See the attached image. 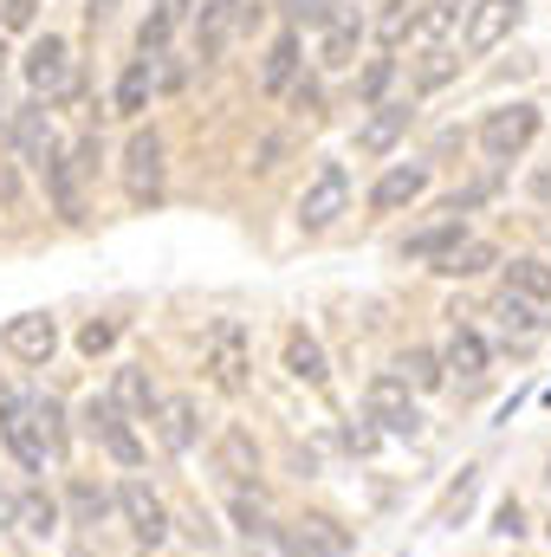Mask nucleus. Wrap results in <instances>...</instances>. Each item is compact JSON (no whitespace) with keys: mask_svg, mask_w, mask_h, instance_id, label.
Here are the masks:
<instances>
[{"mask_svg":"<svg viewBox=\"0 0 551 557\" xmlns=\"http://www.w3.org/2000/svg\"><path fill=\"white\" fill-rule=\"evenodd\" d=\"M0 344H7V357H13V363L46 370V363H52V350H59V318H52V311H20V318L0 331Z\"/></svg>","mask_w":551,"mask_h":557,"instance_id":"10","label":"nucleus"},{"mask_svg":"<svg viewBox=\"0 0 551 557\" xmlns=\"http://www.w3.org/2000/svg\"><path fill=\"white\" fill-rule=\"evenodd\" d=\"M111 403H118L124 416H143V421H149L162 396H156V383H149V370H143V363H124V370L111 376Z\"/></svg>","mask_w":551,"mask_h":557,"instance_id":"27","label":"nucleus"},{"mask_svg":"<svg viewBox=\"0 0 551 557\" xmlns=\"http://www.w3.org/2000/svg\"><path fill=\"white\" fill-rule=\"evenodd\" d=\"M500 532H513V539L526 532V512H519V499H506V506H500Z\"/></svg>","mask_w":551,"mask_h":557,"instance_id":"45","label":"nucleus"},{"mask_svg":"<svg viewBox=\"0 0 551 557\" xmlns=\"http://www.w3.org/2000/svg\"><path fill=\"white\" fill-rule=\"evenodd\" d=\"M474 493H480V473H461V486L441 499V525H454V519H467L474 512Z\"/></svg>","mask_w":551,"mask_h":557,"instance_id":"40","label":"nucleus"},{"mask_svg":"<svg viewBox=\"0 0 551 557\" xmlns=\"http://www.w3.org/2000/svg\"><path fill=\"white\" fill-rule=\"evenodd\" d=\"M65 512H72V525H98V519L111 512V493H105L98 480H72V493H65Z\"/></svg>","mask_w":551,"mask_h":557,"instance_id":"34","label":"nucleus"},{"mask_svg":"<svg viewBox=\"0 0 551 557\" xmlns=\"http://www.w3.org/2000/svg\"><path fill=\"white\" fill-rule=\"evenodd\" d=\"M421 195H428V162H390L370 182V214H403Z\"/></svg>","mask_w":551,"mask_h":557,"instance_id":"15","label":"nucleus"},{"mask_svg":"<svg viewBox=\"0 0 551 557\" xmlns=\"http://www.w3.org/2000/svg\"><path fill=\"white\" fill-rule=\"evenodd\" d=\"M188 26H195V65H215L228 52V39L241 33V0H201L188 13Z\"/></svg>","mask_w":551,"mask_h":557,"instance_id":"13","label":"nucleus"},{"mask_svg":"<svg viewBox=\"0 0 551 557\" xmlns=\"http://www.w3.org/2000/svg\"><path fill=\"white\" fill-rule=\"evenodd\" d=\"M215 467L228 473V480H254L260 473V441L247 434V428H221V441H215Z\"/></svg>","mask_w":551,"mask_h":557,"instance_id":"24","label":"nucleus"},{"mask_svg":"<svg viewBox=\"0 0 551 557\" xmlns=\"http://www.w3.org/2000/svg\"><path fill=\"white\" fill-rule=\"evenodd\" d=\"M111 7H118V0H85V26H105V20H111Z\"/></svg>","mask_w":551,"mask_h":557,"instance_id":"47","label":"nucleus"},{"mask_svg":"<svg viewBox=\"0 0 551 557\" xmlns=\"http://www.w3.org/2000/svg\"><path fill=\"white\" fill-rule=\"evenodd\" d=\"M111 344H118V318H91V324L78 331V350H85V357H105Z\"/></svg>","mask_w":551,"mask_h":557,"instance_id":"41","label":"nucleus"},{"mask_svg":"<svg viewBox=\"0 0 551 557\" xmlns=\"http://www.w3.org/2000/svg\"><path fill=\"white\" fill-rule=\"evenodd\" d=\"M0 72H7V39H0Z\"/></svg>","mask_w":551,"mask_h":557,"instance_id":"52","label":"nucleus"},{"mask_svg":"<svg viewBox=\"0 0 551 557\" xmlns=\"http://www.w3.org/2000/svg\"><path fill=\"white\" fill-rule=\"evenodd\" d=\"M162 175H169V143H162V131H131V143H124V195L137 208H149L162 195Z\"/></svg>","mask_w":551,"mask_h":557,"instance_id":"6","label":"nucleus"},{"mask_svg":"<svg viewBox=\"0 0 551 557\" xmlns=\"http://www.w3.org/2000/svg\"><path fill=\"white\" fill-rule=\"evenodd\" d=\"M305 72V59H298V33L285 26L273 46H267V59H260V91H273V98H285V85Z\"/></svg>","mask_w":551,"mask_h":557,"instance_id":"25","label":"nucleus"},{"mask_svg":"<svg viewBox=\"0 0 551 557\" xmlns=\"http://www.w3.org/2000/svg\"><path fill=\"white\" fill-rule=\"evenodd\" d=\"M85 428L105 441V454L118 460V467H143V441H137V428H131V416L111 403V396H91L85 403Z\"/></svg>","mask_w":551,"mask_h":557,"instance_id":"11","label":"nucleus"},{"mask_svg":"<svg viewBox=\"0 0 551 557\" xmlns=\"http://www.w3.org/2000/svg\"><path fill=\"white\" fill-rule=\"evenodd\" d=\"M448 7H461V0H448Z\"/></svg>","mask_w":551,"mask_h":557,"instance_id":"53","label":"nucleus"},{"mask_svg":"<svg viewBox=\"0 0 551 557\" xmlns=\"http://www.w3.org/2000/svg\"><path fill=\"white\" fill-rule=\"evenodd\" d=\"M7 143H13V156L26 162V169H39L52 149H59V137H52V104H39V98H26L13 117H7Z\"/></svg>","mask_w":551,"mask_h":557,"instance_id":"12","label":"nucleus"},{"mask_svg":"<svg viewBox=\"0 0 551 557\" xmlns=\"http://www.w3.org/2000/svg\"><path fill=\"white\" fill-rule=\"evenodd\" d=\"M285 370H292V376H298L305 389H325V383H331L325 344H318V337H311L305 324H292V331H285Z\"/></svg>","mask_w":551,"mask_h":557,"instance_id":"21","label":"nucleus"},{"mask_svg":"<svg viewBox=\"0 0 551 557\" xmlns=\"http://www.w3.org/2000/svg\"><path fill=\"white\" fill-rule=\"evenodd\" d=\"M461 240H467V214H448V221H434V227L409 234L396 253H403V260H428V267H434V260H441V253H454Z\"/></svg>","mask_w":551,"mask_h":557,"instance_id":"23","label":"nucleus"},{"mask_svg":"<svg viewBox=\"0 0 551 557\" xmlns=\"http://www.w3.org/2000/svg\"><path fill=\"white\" fill-rule=\"evenodd\" d=\"M111 506L124 512V525L137 532V539L149 545V552H156V545L169 539V506H162V493H156L149 480H137V473H131V480H124V486L111 493Z\"/></svg>","mask_w":551,"mask_h":557,"instance_id":"9","label":"nucleus"},{"mask_svg":"<svg viewBox=\"0 0 551 557\" xmlns=\"http://www.w3.org/2000/svg\"><path fill=\"white\" fill-rule=\"evenodd\" d=\"M285 104H292L298 117H318V104H325V91H318V78H311V72H298V78L285 85Z\"/></svg>","mask_w":551,"mask_h":557,"instance_id":"39","label":"nucleus"},{"mask_svg":"<svg viewBox=\"0 0 551 557\" xmlns=\"http://www.w3.org/2000/svg\"><path fill=\"white\" fill-rule=\"evenodd\" d=\"M409 124H415L409 98H383V104H370V117L357 124V156H390L396 143L409 137Z\"/></svg>","mask_w":551,"mask_h":557,"instance_id":"14","label":"nucleus"},{"mask_svg":"<svg viewBox=\"0 0 551 557\" xmlns=\"http://www.w3.org/2000/svg\"><path fill=\"white\" fill-rule=\"evenodd\" d=\"M20 72H26V85H33V98H39V104H78V98H85V78H78L72 46H65L59 33H39V39L26 46Z\"/></svg>","mask_w":551,"mask_h":557,"instance_id":"1","label":"nucleus"},{"mask_svg":"<svg viewBox=\"0 0 551 557\" xmlns=\"http://www.w3.org/2000/svg\"><path fill=\"white\" fill-rule=\"evenodd\" d=\"M364 39H370L364 7H357V0H338V7L325 13V26H318V72H351L357 52H364Z\"/></svg>","mask_w":551,"mask_h":557,"instance_id":"5","label":"nucleus"},{"mask_svg":"<svg viewBox=\"0 0 551 557\" xmlns=\"http://www.w3.org/2000/svg\"><path fill=\"white\" fill-rule=\"evenodd\" d=\"M377 441H383V434H377V421H370V416L344 421V447H351V454H377Z\"/></svg>","mask_w":551,"mask_h":557,"instance_id":"43","label":"nucleus"},{"mask_svg":"<svg viewBox=\"0 0 551 557\" xmlns=\"http://www.w3.org/2000/svg\"><path fill=\"white\" fill-rule=\"evenodd\" d=\"M415 13H421V0H383V13L370 20V39H377L383 52H396V46L415 33Z\"/></svg>","mask_w":551,"mask_h":557,"instance_id":"31","label":"nucleus"},{"mask_svg":"<svg viewBox=\"0 0 551 557\" xmlns=\"http://www.w3.org/2000/svg\"><path fill=\"white\" fill-rule=\"evenodd\" d=\"M396 72H403V65H396V52L370 59V65H364V78H357V98H364V104H383V91L396 85Z\"/></svg>","mask_w":551,"mask_h":557,"instance_id":"36","label":"nucleus"},{"mask_svg":"<svg viewBox=\"0 0 551 557\" xmlns=\"http://www.w3.org/2000/svg\"><path fill=\"white\" fill-rule=\"evenodd\" d=\"M39 20V0H0V33H26Z\"/></svg>","mask_w":551,"mask_h":557,"instance_id":"42","label":"nucleus"},{"mask_svg":"<svg viewBox=\"0 0 551 557\" xmlns=\"http://www.w3.org/2000/svg\"><path fill=\"white\" fill-rule=\"evenodd\" d=\"M351 208V175H344V162H318L311 169V182H305V195H298V234H325V227H338V214Z\"/></svg>","mask_w":551,"mask_h":557,"instance_id":"4","label":"nucleus"},{"mask_svg":"<svg viewBox=\"0 0 551 557\" xmlns=\"http://www.w3.org/2000/svg\"><path fill=\"white\" fill-rule=\"evenodd\" d=\"M149 421H156L162 454H188V447L201 441V409H195V396H162Z\"/></svg>","mask_w":551,"mask_h":557,"instance_id":"17","label":"nucleus"},{"mask_svg":"<svg viewBox=\"0 0 551 557\" xmlns=\"http://www.w3.org/2000/svg\"><path fill=\"white\" fill-rule=\"evenodd\" d=\"M526 20V0H474L467 7V26H461V52L467 59H487L493 46H506Z\"/></svg>","mask_w":551,"mask_h":557,"instance_id":"7","label":"nucleus"},{"mask_svg":"<svg viewBox=\"0 0 551 557\" xmlns=\"http://www.w3.org/2000/svg\"><path fill=\"white\" fill-rule=\"evenodd\" d=\"M33 428H39V441H46V460H59L65 454V409L46 396V403H33Z\"/></svg>","mask_w":551,"mask_h":557,"instance_id":"35","label":"nucleus"},{"mask_svg":"<svg viewBox=\"0 0 551 557\" xmlns=\"http://www.w3.org/2000/svg\"><path fill=\"white\" fill-rule=\"evenodd\" d=\"M20 403H26V396H20V389H13V383L0 376V416H7V409H20Z\"/></svg>","mask_w":551,"mask_h":557,"instance_id":"49","label":"nucleus"},{"mask_svg":"<svg viewBox=\"0 0 551 557\" xmlns=\"http://www.w3.org/2000/svg\"><path fill=\"white\" fill-rule=\"evenodd\" d=\"M279 156H285V143L267 137V143H260V162H254V169H279Z\"/></svg>","mask_w":551,"mask_h":557,"instance_id":"48","label":"nucleus"},{"mask_svg":"<svg viewBox=\"0 0 551 557\" xmlns=\"http://www.w3.org/2000/svg\"><path fill=\"white\" fill-rule=\"evenodd\" d=\"M13 525H20V532H33V539L59 532V499H52L46 486H26V493L13 499Z\"/></svg>","mask_w":551,"mask_h":557,"instance_id":"30","label":"nucleus"},{"mask_svg":"<svg viewBox=\"0 0 551 557\" xmlns=\"http://www.w3.org/2000/svg\"><path fill=\"white\" fill-rule=\"evenodd\" d=\"M364 416L377 421V434H421V409H415L409 383H403L396 370L370 376V389H364Z\"/></svg>","mask_w":551,"mask_h":557,"instance_id":"8","label":"nucleus"},{"mask_svg":"<svg viewBox=\"0 0 551 557\" xmlns=\"http://www.w3.org/2000/svg\"><path fill=\"white\" fill-rule=\"evenodd\" d=\"M344 552H351V532H344L338 519L311 512V519L292 525V557H344Z\"/></svg>","mask_w":551,"mask_h":557,"instance_id":"22","label":"nucleus"},{"mask_svg":"<svg viewBox=\"0 0 551 557\" xmlns=\"http://www.w3.org/2000/svg\"><path fill=\"white\" fill-rule=\"evenodd\" d=\"M396 376H403L409 389H441V383H448V370H441V357H434L428 344H409V350L396 357Z\"/></svg>","mask_w":551,"mask_h":557,"instance_id":"33","label":"nucleus"},{"mask_svg":"<svg viewBox=\"0 0 551 557\" xmlns=\"http://www.w3.org/2000/svg\"><path fill=\"white\" fill-rule=\"evenodd\" d=\"M331 7H338V0H279V13H285V26H292V33H298V26H311V33H318Z\"/></svg>","mask_w":551,"mask_h":557,"instance_id":"38","label":"nucleus"},{"mask_svg":"<svg viewBox=\"0 0 551 557\" xmlns=\"http://www.w3.org/2000/svg\"><path fill=\"white\" fill-rule=\"evenodd\" d=\"M0 441H7V454H13L26 473H46V441H39V428H33V403H20V409L0 416Z\"/></svg>","mask_w":551,"mask_h":557,"instance_id":"20","label":"nucleus"},{"mask_svg":"<svg viewBox=\"0 0 551 557\" xmlns=\"http://www.w3.org/2000/svg\"><path fill=\"white\" fill-rule=\"evenodd\" d=\"M188 13H195V0H156V7H149V20L137 26V59H162V52H169V39L188 26Z\"/></svg>","mask_w":551,"mask_h":557,"instance_id":"19","label":"nucleus"},{"mask_svg":"<svg viewBox=\"0 0 551 557\" xmlns=\"http://www.w3.org/2000/svg\"><path fill=\"white\" fill-rule=\"evenodd\" d=\"M201 370H208V383L221 396H241L254 383V331L241 318H215V331L201 344Z\"/></svg>","mask_w":551,"mask_h":557,"instance_id":"2","label":"nucleus"},{"mask_svg":"<svg viewBox=\"0 0 551 557\" xmlns=\"http://www.w3.org/2000/svg\"><path fill=\"white\" fill-rule=\"evenodd\" d=\"M487 363H493L487 337H480L474 324H461V318H454V337H448V350H441V370H448L461 389H474V383H487Z\"/></svg>","mask_w":551,"mask_h":557,"instance_id":"16","label":"nucleus"},{"mask_svg":"<svg viewBox=\"0 0 551 557\" xmlns=\"http://www.w3.org/2000/svg\"><path fill=\"white\" fill-rule=\"evenodd\" d=\"M149 98H156V59H131V65L118 72V98H111V104H118V117H137Z\"/></svg>","mask_w":551,"mask_h":557,"instance_id":"29","label":"nucleus"},{"mask_svg":"<svg viewBox=\"0 0 551 557\" xmlns=\"http://www.w3.org/2000/svg\"><path fill=\"white\" fill-rule=\"evenodd\" d=\"M7 519H13V499H7V493H0V525H7Z\"/></svg>","mask_w":551,"mask_h":557,"instance_id":"50","label":"nucleus"},{"mask_svg":"<svg viewBox=\"0 0 551 557\" xmlns=\"http://www.w3.org/2000/svg\"><path fill=\"white\" fill-rule=\"evenodd\" d=\"M506 292L513 298H532V305H551V260H539V253L513 260L506 267Z\"/></svg>","mask_w":551,"mask_h":557,"instance_id":"32","label":"nucleus"},{"mask_svg":"<svg viewBox=\"0 0 551 557\" xmlns=\"http://www.w3.org/2000/svg\"><path fill=\"white\" fill-rule=\"evenodd\" d=\"M188 539H195V545H215V525H208V512H188Z\"/></svg>","mask_w":551,"mask_h":557,"instance_id":"46","label":"nucleus"},{"mask_svg":"<svg viewBox=\"0 0 551 557\" xmlns=\"http://www.w3.org/2000/svg\"><path fill=\"white\" fill-rule=\"evenodd\" d=\"M493 318H500V337L513 344V350H532V344H546V305H532V298H513V292H500V305H493Z\"/></svg>","mask_w":551,"mask_h":557,"instance_id":"18","label":"nucleus"},{"mask_svg":"<svg viewBox=\"0 0 551 557\" xmlns=\"http://www.w3.org/2000/svg\"><path fill=\"white\" fill-rule=\"evenodd\" d=\"M234 525H241L247 539H273V525H267V499L241 486V493H234Z\"/></svg>","mask_w":551,"mask_h":557,"instance_id":"37","label":"nucleus"},{"mask_svg":"<svg viewBox=\"0 0 551 557\" xmlns=\"http://www.w3.org/2000/svg\"><path fill=\"white\" fill-rule=\"evenodd\" d=\"M461 65H467V52L441 39V46H421V59H415L409 78H415V91H441V85H454V78H461Z\"/></svg>","mask_w":551,"mask_h":557,"instance_id":"26","label":"nucleus"},{"mask_svg":"<svg viewBox=\"0 0 551 557\" xmlns=\"http://www.w3.org/2000/svg\"><path fill=\"white\" fill-rule=\"evenodd\" d=\"M487 267H500V247H493V240H474V234H467L454 253H441V260H434V273H441V278H480Z\"/></svg>","mask_w":551,"mask_h":557,"instance_id":"28","label":"nucleus"},{"mask_svg":"<svg viewBox=\"0 0 551 557\" xmlns=\"http://www.w3.org/2000/svg\"><path fill=\"white\" fill-rule=\"evenodd\" d=\"M72 557H98V552H91V545H78V552H72Z\"/></svg>","mask_w":551,"mask_h":557,"instance_id":"51","label":"nucleus"},{"mask_svg":"<svg viewBox=\"0 0 551 557\" xmlns=\"http://www.w3.org/2000/svg\"><path fill=\"white\" fill-rule=\"evenodd\" d=\"M0 124H7V117H0Z\"/></svg>","mask_w":551,"mask_h":557,"instance_id":"54","label":"nucleus"},{"mask_svg":"<svg viewBox=\"0 0 551 557\" xmlns=\"http://www.w3.org/2000/svg\"><path fill=\"white\" fill-rule=\"evenodd\" d=\"M526 188H532V201H539V208H551V162L532 169V182H526Z\"/></svg>","mask_w":551,"mask_h":557,"instance_id":"44","label":"nucleus"},{"mask_svg":"<svg viewBox=\"0 0 551 557\" xmlns=\"http://www.w3.org/2000/svg\"><path fill=\"white\" fill-rule=\"evenodd\" d=\"M546 131V111L532 104V98H513V104H493L487 117H480V156L487 162H519L532 143Z\"/></svg>","mask_w":551,"mask_h":557,"instance_id":"3","label":"nucleus"}]
</instances>
